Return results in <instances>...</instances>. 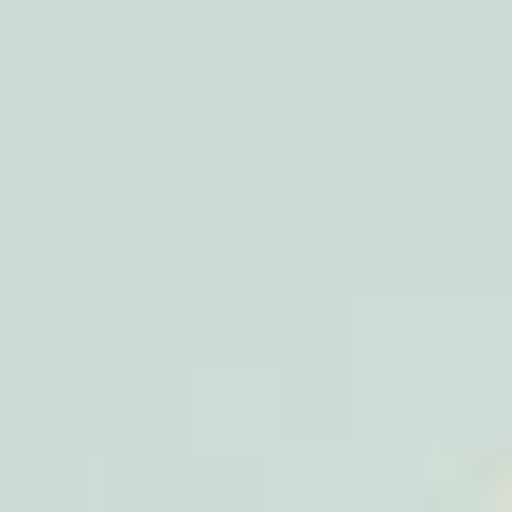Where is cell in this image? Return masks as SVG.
<instances>
[]
</instances>
